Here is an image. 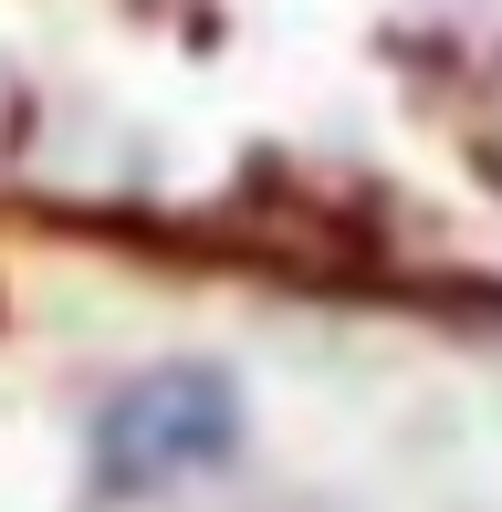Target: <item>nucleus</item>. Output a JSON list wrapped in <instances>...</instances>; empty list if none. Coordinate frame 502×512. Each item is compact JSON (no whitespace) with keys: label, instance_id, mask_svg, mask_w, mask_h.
<instances>
[{"label":"nucleus","instance_id":"1","mask_svg":"<svg viewBox=\"0 0 502 512\" xmlns=\"http://www.w3.org/2000/svg\"><path fill=\"white\" fill-rule=\"evenodd\" d=\"M241 450V387L220 366H147L126 377L95 418V471L105 492H168V481L210 471V460Z\"/></svg>","mask_w":502,"mask_h":512}]
</instances>
